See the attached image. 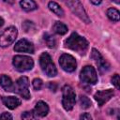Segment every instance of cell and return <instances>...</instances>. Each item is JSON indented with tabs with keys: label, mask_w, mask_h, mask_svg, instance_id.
Here are the masks:
<instances>
[{
	"label": "cell",
	"mask_w": 120,
	"mask_h": 120,
	"mask_svg": "<svg viewBox=\"0 0 120 120\" xmlns=\"http://www.w3.org/2000/svg\"><path fill=\"white\" fill-rule=\"evenodd\" d=\"M14 51L19 52H27V53H34V45L32 42L28 41L25 38L20 39L14 46Z\"/></svg>",
	"instance_id": "obj_10"
},
{
	"label": "cell",
	"mask_w": 120,
	"mask_h": 120,
	"mask_svg": "<svg viewBox=\"0 0 120 120\" xmlns=\"http://www.w3.org/2000/svg\"><path fill=\"white\" fill-rule=\"evenodd\" d=\"M13 83H14V82H12V80H11L8 76H7V75H5V74H3V75L0 76V84H1V86H2L6 91L12 92Z\"/></svg>",
	"instance_id": "obj_15"
},
{
	"label": "cell",
	"mask_w": 120,
	"mask_h": 120,
	"mask_svg": "<svg viewBox=\"0 0 120 120\" xmlns=\"http://www.w3.org/2000/svg\"><path fill=\"white\" fill-rule=\"evenodd\" d=\"M48 8H49L50 10H51L52 12H53L55 15H57V16H59V17L64 16V11H63V9L60 8V6H59L56 2H53V1L49 2Z\"/></svg>",
	"instance_id": "obj_18"
},
{
	"label": "cell",
	"mask_w": 120,
	"mask_h": 120,
	"mask_svg": "<svg viewBox=\"0 0 120 120\" xmlns=\"http://www.w3.org/2000/svg\"><path fill=\"white\" fill-rule=\"evenodd\" d=\"M52 30L58 35H65L68 32V26L61 22H55L52 25Z\"/></svg>",
	"instance_id": "obj_17"
},
{
	"label": "cell",
	"mask_w": 120,
	"mask_h": 120,
	"mask_svg": "<svg viewBox=\"0 0 120 120\" xmlns=\"http://www.w3.org/2000/svg\"><path fill=\"white\" fill-rule=\"evenodd\" d=\"M90 1H91V3L94 4V5H99L102 0H90Z\"/></svg>",
	"instance_id": "obj_28"
},
{
	"label": "cell",
	"mask_w": 120,
	"mask_h": 120,
	"mask_svg": "<svg viewBox=\"0 0 120 120\" xmlns=\"http://www.w3.org/2000/svg\"><path fill=\"white\" fill-rule=\"evenodd\" d=\"M65 45L67 48H69L81 54H84L88 49L89 43L83 37L74 32L66 39Z\"/></svg>",
	"instance_id": "obj_1"
},
{
	"label": "cell",
	"mask_w": 120,
	"mask_h": 120,
	"mask_svg": "<svg viewBox=\"0 0 120 120\" xmlns=\"http://www.w3.org/2000/svg\"><path fill=\"white\" fill-rule=\"evenodd\" d=\"M32 84H33V87H34L36 90H39V89L42 87L43 82H42L41 79H39V78H36V79L33 80Z\"/></svg>",
	"instance_id": "obj_22"
},
{
	"label": "cell",
	"mask_w": 120,
	"mask_h": 120,
	"mask_svg": "<svg viewBox=\"0 0 120 120\" xmlns=\"http://www.w3.org/2000/svg\"><path fill=\"white\" fill-rule=\"evenodd\" d=\"M107 16L108 18L112 21V22H118L119 19H120V14H119V11L114 8H108L107 10Z\"/></svg>",
	"instance_id": "obj_19"
},
{
	"label": "cell",
	"mask_w": 120,
	"mask_h": 120,
	"mask_svg": "<svg viewBox=\"0 0 120 120\" xmlns=\"http://www.w3.org/2000/svg\"><path fill=\"white\" fill-rule=\"evenodd\" d=\"M60 67L67 72H73L77 68V63L75 58L68 53H63L59 58Z\"/></svg>",
	"instance_id": "obj_9"
},
{
	"label": "cell",
	"mask_w": 120,
	"mask_h": 120,
	"mask_svg": "<svg viewBox=\"0 0 120 120\" xmlns=\"http://www.w3.org/2000/svg\"><path fill=\"white\" fill-rule=\"evenodd\" d=\"M39 65L42 71L49 77H54L57 74L56 68L48 52L41 53L39 57Z\"/></svg>",
	"instance_id": "obj_3"
},
{
	"label": "cell",
	"mask_w": 120,
	"mask_h": 120,
	"mask_svg": "<svg viewBox=\"0 0 120 120\" xmlns=\"http://www.w3.org/2000/svg\"><path fill=\"white\" fill-rule=\"evenodd\" d=\"M3 24H4V20H3V18L0 17V27H1Z\"/></svg>",
	"instance_id": "obj_30"
},
{
	"label": "cell",
	"mask_w": 120,
	"mask_h": 120,
	"mask_svg": "<svg viewBox=\"0 0 120 120\" xmlns=\"http://www.w3.org/2000/svg\"><path fill=\"white\" fill-rule=\"evenodd\" d=\"M114 95L113 90L112 89H107V90H101V91H98L94 98L97 100L98 104L99 106H102L104 103H106L111 98H112V96Z\"/></svg>",
	"instance_id": "obj_11"
},
{
	"label": "cell",
	"mask_w": 120,
	"mask_h": 120,
	"mask_svg": "<svg viewBox=\"0 0 120 120\" xmlns=\"http://www.w3.org/2000/svg\"><path fill=\"white\" fill-rule=\"evenodd\" d=\"M80 104L82 109H87L91 106V100L85 96H81L80 97Z\"/></svg>",
	"instance_id": "obj_21"
},
{
	"label": "cell",
	"mask_w": 120,
	"mask_h": 120,
	"mask_svg": "<svg viewBox=\"0 0 120 120\" xmlns=\"http://www.w3.org/2000/svg\"><path fill=\"white\" fill-rule=\"evenodd\" d=\"M112 83L115 86L116 89H119V75L118 74H114L112 78Z\"/></svg>",
	"instance_id": "obj_24"
},
{
	"label": "cell",
	"mask_w": 120,
	"mask_h": 120,
	"mask_svg": "<svg viewBox=\"0 0 120 120\" xmlns=\"http://www.w3.org/2000/svg\"><path fill=\"white\" fill-rule=\"evenodd\" d=\"M62 1L70 8V10L76 16H78L85 23H90L91 22V21H90L89 17L87 16V14H86L82 5L81 4L80 0H62Z\"/></svg>",
	"instance_id": "obj_2"
},
{
	"label": "cell",
	"mask_w": 120,
	"mask_h": 120,
	"mask_svg": "<svg viewBox=\"0 0 120 120\" xmlns=\"http://www.w3.org/2000/svg\"><path fill=\"white\" fill-rule=\"evenodd\" d=\"M34 113L36 114V116H39V117H44L48 114L49 112V107L47 105V103H45L44 101H38L34 109Z\"/></svg>",
	"instance_id": "obj_13"
},
{
	"label": "cell",
	"mask_w": 120,
	"mask_h": 120,
	"mask_svg": "<svg viewBox=\"0 0 120 120\" xmlns=\"http://www.w3.org/2000/svg\"><path fill=\"white\" fill-rule=\"evenodd\" d=\"M12 64H13L15 69H17L20 72L30 70L34 67L33 59L26 55H15L13 57Z\"/></svg>",
	"instance_id": "obj_5"
},
{
	"label": "cell",
	"mask_w": 120,
	"mask_h": 120,
	"mask_svg": "<svg viewBox=\"0 0 120 120\" xmlns=\"http://www.w3.org/2000/svg\"><path fill=\"white\" fill-rule=\"evenodd\" d=\"M80 118H81V119H87V120H89V119H91L92 117H91V115H90L89 113H87V112H85V113H83V114H82V115L80 116Z\"/></svg>",
	"instance_id": "obj_27"
},
{
	"label": "cell",
	"mask_w": 120,
	"mask_h": 120,
	"mask_svg": "<svg viewBox=\"0 0 120 120\" xmlns=\"http://www.w3.org/2000/svg\"><path fill=\"white\" fill-rule=\"evenodd\" d=\"M28 86H29L28 78L25 76H22V77L19 78L15 82V83H13L12 92L17 93L18 95H20L24 99H29L30 98V92L28 90Z\"/></svg>",
	"instance_id": "obj_6"
},
{
	"label": "cell",
	"mask_w": 120,
	"mask_h": 120,
	"mask_svg": "<svg viewBox=\"0 0 120 120\" xmlns=\"http://www.w3.org/2000/svg\"><path fill=\"white\" fill-rule=\"evenodd\" d=\"M4 1L7 2V3H8V4H13L15 0H4Z\"/></svg>",
	"instance_id": "obj_29"
},
{
	"label": "cell",
	"mask_w": 120,
	"mask_h": 120,
	"mask_svg": "<svg viewBox=\"0 0 120 120\" xmlns=\"http://www.w3.org/2000/svg\"><path fill=\"white\" fill-rule=\"evenodd\" d=\"M18 35L17 28L9 26L3 31H0V47H8L11 45Z\"/></svg>",
	"instance_id": "obj_7"
},
{
	"label": "cell",
	"mask_w": 120,
	"mask_h": 120,
	"mask_svg": "<svg viewBox=\"0 0 120 120\" xmlns=\"http://www.w3.org/2000/svg\"><path fill=\"white\" fill-rule=\"evenodd\" d=\"M21 117H22V119H35L37 116L34 113V112L32 111V112H22Z\"/></svg>",
	"instance_id": "obj_23"
},
{
	"label": "cell",
	"mask_w": 120,
	"mask_h": 120,
	"mask_svg": "<svg viewBox=\"0 0 120 120\" xmlns=\"http://www.w3.org/2000/svg\"><path fill=\"white\" fill-rule=\"evenodd\" d=\"M20 5H21L22 8L27 12L33 11L38 8V6L34 0H21Z\"/></svg>",
	"instance_id": "obj_16"
},
{
	"label": "cell",
	"mask_w": 120,
	"mask_h": 120,
	"mask_svg": "<svg viewBox=\"0 0 120 120\" xmlns=\"http://www.w3.org/2000/svg\"><path fill=\"white\" fill-rule=\"evenodd\" d=\"M0 119H12V115L8 112H3L0 115Z\"/></svg>",
	"instance_id": "obj_25"
},
{
	"label": "cell",
	"mask_w": 120,
	"mask_h": 120,
	"mask_svg": "<svg viewBox=\"0 0 120 120\" xmlns=\"http://www.w3.org/2000/svg\"><path fill=\"white\" fill-rule=\"evenodd\" d=\"M80 80L83 83L95 84L98 82V75L96 69L92 66H85L80 73Z\"/></svg>",
	"instance_id": "obj_8"
},
{
	"label": "cell",
	"mask_w": 120,
	"mask_h": 120,
	"mask_svg": "<svg viewBox=\"0 0 120 120\" xmlns=\"http://www.w3.org/2000/svg\"><path fill=\"white\" fill-rule=\"evenodd\" d=\"M44 40H45V42H46V44L49 48H54L55 45H56V41H55L54 37L52 36L49 33L44 34Z\"/></svg>",
	"instance_id": "obj_20"
},
{
	"label": "cell",
	"mask_w": 120,
	"mask_h": 120,
	"mask_svg": "<svg viewBox=\"0 0 120 120\" xmlns=\"http://www.w3.org/2000/svg\"><path fill=\"white\" fill-rule=\"evenodd\" d=\"M63 98H62V105L66 111H71L76 102V95L73 91L72 87L66 84L62 88Z\"/></svg>",
	"instance_id": "obj_4"
},
{
	"label": "cell",
	"mask_w": 120,
	"mask_h": 120,
	"mask_svg": "<svg viewBox=\"0 0 120 120\" xmlns=\"http://www.w3.org/2000/svg\"><path fill=\"white\" fill-rule=\"evenodd\" d=\"M48 86H49V88H50L52 91H53V92H54V91L56 90V88H57L56 83H55V82H49V85H48Z\"/></svg>",
	"instance_id": "obj_26"
},
{
	"label": "cell",
	"mask_w": 120,
	"mask_h": 120,
	"mask_svg": "<svg viewBox=\"0 0 120 120\" xmlns=\"http://www.w3.org/2000/svg\"><path fill=\"white\" fill-rule=\"evenodd\" d=\"M2 101L4 105L10 110H13L21 105V99L15 97H2Z\"/></svg>",
	"instance_id": "obj_14"
},
{
	"label": "cell",
	"mask_w": 120,
	"mask_h": 120,
	"mask_svg": "<svg viewBox=\"0 0 120 120\" xmlns=\"http://www.w3.org/2000/svg\"><path fill=\"white\" fill-rule=\"evenodd\" d=\"M91 57L96 61V63H97V65H98V69H99L101 72L106 71V70L109 69L110 65L107 63L106 60H104V59L102 58V56L100 55L99 52L97 51L96 49H93V50H92Z\"/></svg>",
	"instance_id": "obj_12"
}]
</instances>
